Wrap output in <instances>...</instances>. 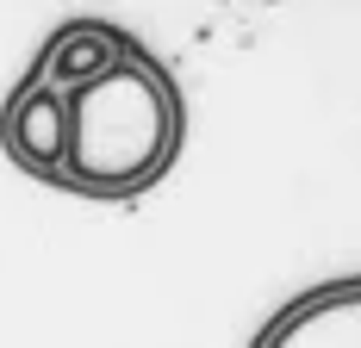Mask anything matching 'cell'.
Instances as JSON below:
<instances>
[{"label":"cell","instance_id":"277c9868","mask_svg":"<svg viewBox=\"0 0 361 348\" xmlns=\"http://www.w3.org/2000/svg\"><path fill=\"white\" fill-rule=\"evenodd\" d=\"M125 50L131 44L118 32H106V25H63V32L44 44V56H37V81L56 87V94H75L87 81H100Z\"/></svg>","mask_w":361,"mask_h":348},{"label":"cell","instance_id":"7a4b0ae2","mask_svg":"<svg viewBox=\"0 0 361 348\" xmlns=\"http://www.w3.org/2000/svg\"><path fill=\"white\" fill-rule=\"evenodd\" d=\"M0 137H6V156H13L25 174L63 180V137H69L63 94H56V87H44V81H25V87L6 100Z\"/></svg>","mask_w":361,"mask_h":348},{"label":"cell","instance_id":"6da1fadb","mask_svg":"<svg viewBox=\"0 0 361 348\" xmlns=\"http://www.w3.org/2000/svg\"><path fill=\"white\" fill-rule=\"evenodd\" d=\"M63 180L100 199H125L149 187L156 174L175 162L180 143V100L169 75L144 63L137 50H125L100 81L63 94Z\"/></svg>","mask_w":361,"mask_h":348},{"label":"cell","instance_id":"3957f363","mask_svg":"<svg viewBox=\"0 0 361 348\" xmlns=\"http://www.w3.org/2000/svg\"><path fill=\"white\" fill-rule=\"evenodd\" d=\"M255 348H361V280L312 292L305 305H293Z\"/></svg>","mask_w":361,"mask_h":348}]
</instances>
